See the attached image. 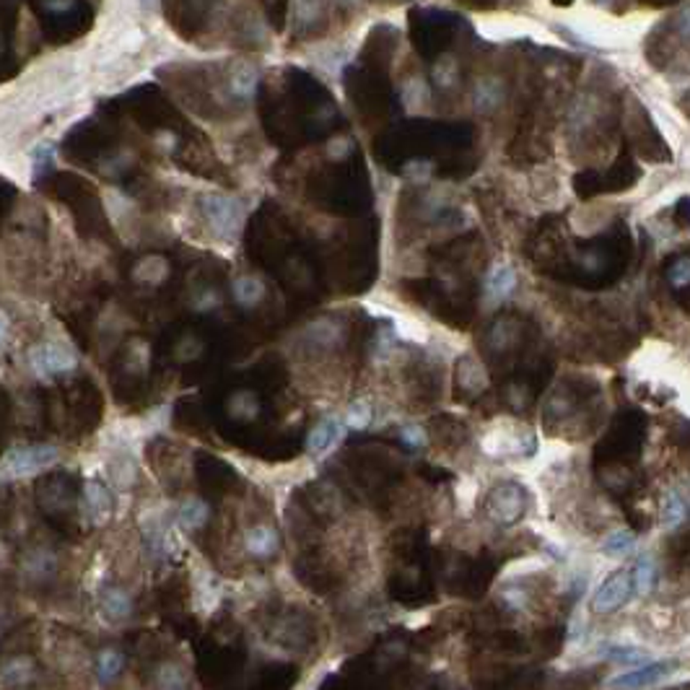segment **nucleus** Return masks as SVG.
Masks as SVG:
<instances>
[{
    "mask_svg": "<svg viewBox=\"0 0 690 690\" xmlns=\"http://www.w3.org/2000/svg\"><path fill=\"white\" fill-rule=\"evenodd\" d=\"M662 517H664V525H670V527H678V525H683V522L688 519V503H686V499H683L675 488H670V491L664 493Z\"/></svg>",
    "mask_w": 690,
    "mask_h": 690,
    "instance_id": "ddd939ff",
    "label": "nucleus"
},
{
    "mask_svg": "<svg viewBox=\"0 0 690 690\" xmlns=\"http://www.w3.org/2000/svg\"><path fill=\"white\" fill-rule=\"evenodd\" d=\"M597 3H610V0H597Z\"/></svg>",
    "mask_w": 690,
    "mask_h": 690,
    "instance_id": "bb28decb",
    "label": "nucleus"
},
{
    "mask_svg": "<svg viewBox=\"0 0 690 690\" xmlns=\"http://www.w3.org/2000/svg\"><path fill=\"white\" fill-rule=\"evenodd\" d=\"M633 592V574L630 571H613L592 597V607L597 613H615L618 607H623Z\"/></svg>",
    "mask_w": 690,
    "mask_h": 690,
    "instance_id": "20e7f679",
    "label": "nucleus"
},
{
    "mask_svg": "<svg viewBox=\"0 0 690 690\" xmlns=\"http://www.w3.org/2000/svg\"><path fill=\"white\" fill-rule=\"evenodd\" d=\"M60 460L58 449L50 444H34V446H21V449H11L3 457V477H27L34 472L44 470L50 465H55Z\"/></svg>",
    "mask_w": 690,
    "mask_h": 690,
    "instance_id": "f03ea898",
    "label": "nucleus"
},
{
    "mask_svg": "<svg viewBox=\"0 0 690 690\" xmlns=\"http://www.w3.org/2000/svg\"><path fill=\"white\" fill-rule=\"evenodd\" d=\"M123 654L117 652V649H104L99 659H96V672H99V680L101 683H107V680H112L120 670H123Z\"/></svg>",
    "mask_w": 690,
    "mask_h": 690,
    "instance_id": "f3484780",
    "label": "nucleus"
},
{
    "mask_svg": "<svg viewBox=\"0 0 690 690\" xmlns=\"http://www.w3.org/2000/svg\"><path fill=\"white\" fill-rule=\"evenodd\" d=\"M203 211H205V219H208V226L211 231L219 237V239H237L239 229H242V203L229 197V195H205L203 197Z\"/></svg>",
    "mask_w": 690,
    "mask_h": 690,
    "instance_id": "f257e3e1",
    "label": "nucleus"
},
{
    "mask_svg": "<svg viewBox=\"0 0 690 690\" xmlns=\"http://www.w3.org/2000/svg\"><path fill=\"white\" fill-rule=\"evenodd\" d=\"M158 686L164 688H182L185 686V675L177 664H166L161 667V678H158Z\"/></svg>",
    "mask_w": 690,
    "mask_h": 690,
    "instance_id": "b1692460",
    "label": "nucleus"
},
{
    "mask_svg": "<svg viewBox=\"0 0 690 690\" xmlns=\"http://www.w3.org/2000/svg\"><path fill=\"white\" fill-rule=\"evenodd\" d=\"M517 288V273L509 265H496L485 278V293L491 299H509Z\"/></svg>",
    "mask_w": 690,
    "mask_h": 690,
    "instance_id": "6e6552de",
    "label": "nucleus"
},
{
    "mask_svg": "<svg viewBox=\"0 0 690 690\" xmlns=\"http://www.w3.org/2000/svg\"><path fill=\"white\" fill-rule=\"evenodd\" d=\"M208 522V503L203 499H188L180 506V525L185 530H200Z\"/></svg>",
    "mask_w": 690,
    "mask_h": 690,
    "instance_id": "4468645a",
    "label": "nucleus"
},
{
    "mask_svg": "<svg viewBox=\"0 0 690 690\" xmlns=\"http://www.w3.org/2000/svg\"><path fill=\"white\" fill-rule=\"evenodd\" d=\"M400 439L405 441L408 446H413V449L426 446V434H423L421 426H403V429H400Z\"/></svg>",
    "mask_w": 690,
    "mask_h": 690,
    "instance_id": "393cba45",
    "label": "nucleus"
},
{
    "mask_svg": "<svg viewBox=\"0 0 690 690\" xmlns=\"http://www.w3.org/2000/svg\"><path fill=\"white\" fill-rule=\"evenodd\" d=\"M667 281L672 288H690V257L680 254L672 257V262L667 265Z\"/></svg>",
    "mask_w": 690,
    "mask_h": 690,
    "instance_id": "6ab92c4d",
    "label": "nucleus"
},
{
    "mask_svg": "<svg viewBox=\"0 0 690 690\" xmlns=\"http://www.w3.org/2000/svg\"><path fill=\"white\" fill-rule=\"evenodd\" d=\"M633 592L641 597L652 595L654 592V587H657V564H654V558L652 556H638V561L633 566Z\"/></svg>",
    "mask_w": 690,
    "mask_h": 690,
    "instance_id": "1a4fd4ad",
    "label": "nucleus"
},
{
    "mask_svg": "<svg viewBox=\"0 0 690 690\" xmlns=\"http://www.w3.org/2000/svg\"><path fill=\"white\" fill-rule=\"evenodd\" d=\"M52 566H55V558H52L50 553L39 550V553H34L32 558L27 561V571H29L32 576H47V574L52 571Z\"/></svg>",
    "mask_w": 690,
    "mask_h": 690,
    "instance_id": "5701e85b",
    "label": "nucleus"
},
{
    "mask_svg": "<svg viewBox=\"0 0 690 690\" xmlns=\"http://www.w3.org/2000/svg\"><path fill=\"white\" fill-rule=\"evenodd\" d=\"M672 670H678V662L670 659V662H646V667H636L626 675L610 680V688H646V686H654L662 678H667Z\"/></svg>",
    "mask_w": 690,
    "mask_h": 690,
    "instance_id": "423d86ee",
    "label": "nucleus"
},
{
    "mask_svg": "<svg viewBox=\"0 0 690 690\" xmlns=\"http://www.w3.org/2000/svg\"><path fill=\"white\" fill-rule=\"evenodd\" d=\"M341 335H343V327L338 322H330V319H319V322H314L312 327H309V338L319 345L338 343Z\"/></svg>",
    "mask_w": 690,
    "mask_h": 690,
    "instance_id": "a211bd4d",
    "label": "nucleus"
},
{
    "mask_svg": "<svg viewBox=\"0 0 690 690\" xmlns=\"http://www.w3.org/2000/svg\"><path fill=\"white\" fill-rule=\"evenodd\" d=\"M101 610L107 613V618L123 621V618H127L132 613V597L123 592V590L109 587V590L101 592Z\"/></svg>",
    "mask_w": 690,
    "mask_h": 690,
    "instance_id": "9b49d317",
    "label": "nucleus"
},
{
    "mask_svg": "<svg viewBox=\"0 0 690 690\" xmlns=\"http://www.w3.org/2000/svg\"><path fill=\"white\" fill-rule=\"evenodd\" d=\"M389 317L395 319V330H397V335L400 338H405V341H413V343H426V338H429V333H426V327L418 322V319H410L405 314H392Z\"/></svg>",
    "mask_w": 690,
    "mask_h": 690,
    "instance_id": "dca6fc26",
    "label": "nucleus"
},
{
    "mask_svg": "<svg viewBox=\"0 0 690 690\" xmlns=\"http://www.w3.org/2000/svg\"><path fill=\"white\" fill-rule=\"evenodd\" d=\"M675 24H678V32L683 34V36H688V39H690V5H686V8H683V11L678 13Z\"/></svg>",
    "mask_w": 690,
    "mask_h": 690,
    "instance_id": "a878e982",
    "label": "nucleus"
},
{
    "mask_svg": "<svg viewBox=\"0 0 690 690\" xmlns=\"http://www.w3.org/2000/svg\"><path fill=\"white\" fill-rule=\"evenodd\" d=\"M343 439V423L338 418H325L314 426L307 437V446L312 454H325L330 452L338 441Z\"/></svg>",
    "mask_w": 690,
    "mask_h": 690,
    "instance_id": "0eeeda50",
    "label": "nucleus"
},
{
    "mask_svg": "<svg viewBox=\"0 0 690 690\" xmlns=\"http://www.w3.org/2000/svg\"><path fill=\"white\" fill-rule=\"evenodd\" d=\"M84 496H86V501L92 506V511H94L96 517H104L109 509H112V496L107 493V488L104 485H99V483H86V488H84Z\"/></svg>",
    "mask_w": 690,
    "mask_h": 690,
    "instance_id": "aec40b11",
    "label": "nucleus"
},
{
    "mask_svg": "<svg viewBox=\"0 0 690 690\" xmlns=\"http://www.w3.org/2000/svg\"><path fill=\"white\" fill-rule=\"evenodd\" d=\"M636 545H638L636 534L628 533V530H615V533H610L605 537L602 553L610 556V558H628L636 550Z\"/></svg>",
    "mask_w": 690,
    "mask_h": 690,
    "instance_id": "f8f14e48",
    "label": "nucleus"
},
{
    "mask_svg": "<svg viewBox=\"0 0 690 690\" xmlns=\"http://www.w3.org/2000/svg\"><path fill=\"white\" fill-rule=\"evenodd\" d=\"M78 364L76 353L60 343L34 345L29 350V366L39 379H52L65 372H73Z\"/></svg>",
    "mask_w": 690,
    "mask_h": 690,
    "instance_id": "7ed1b4c3",
    "label": "nucleus"
},
{
    "mask_svg": "<svg viewBox=\"0 0 690 690\" xmlns=\"http://www.w3.org/2000/svg\"><path fill=\"white\" fill-rule=\"evenodd\" d=\"M262 296H265V285L260 278H239V281L234 283V299L242 304V307H254V304H260L262 301Z\"/></svg>",
    "mask_w": 690,
    "mask_h": 690,
    "instance_id": "2eb2a0df",
    "label": "nucleus"
},
{
    "mask_svg": "<svg viewBox=\"0 0 690 690\" xmlns=\"http://www.w3.org/2000/svg\"><path fill=\"white\" fill-rule=\"evenodd\" d=\"M525 514V493L519 485L514 483H503L499 488H493L491 499H488V517L496 522V525H514L519 517Z\"/></svg>",
    "mask_w": 690,
    "mask_h": 690,
    "instance_id": "39448f33",
    "label": "nucleus"
},
{
    "mask_svg": "<svg viewBox=\"0 0 690 690\" xmlns=\"http://www.w3.org/2000/svg\"><path fill=\"white\" fill-rule=\"evenodd\" d=\"M369 423H372V405L364 403V400H356L348 408V426L350 429H366Z\"/></svg>",
    "mask_w": 690,
    "mask_h": 690,
    "instance_id": "4be33fe9",
    "label": "nucleus"
},
{
    "mask_svg": "<svg viewBox=\"0 0 690 690\" xmlns=\"http://www.w3.org/2000/svg\"><path fill=\"white\" fill-rule=\"evenodd\" d=\"M607 659H613L618 664H626V667H638V664L649 662V654L644 649H636V646H610Z\"/></svg>",
    "mask_w": 690,
    "mask_h": 690,
    "instance_id": "412c9836",
    "label": "nucleus"
},
{
    "mask_svg": "<svg viewBox=\"0 0 690 690\" xmlns=\"http://www.w3.org/2000/svg\"><path fill=\"white\" fill-rule=\"evenodd\" d=\"M247 550L257 558H268L278 550V534L268 525H257L247 533Z\"/></svg>",
    "mask_w": 690,
    "mask_h": 690,
    "instance_id": "9d476101",
    "label": "nucleus"
}]
</instances>
